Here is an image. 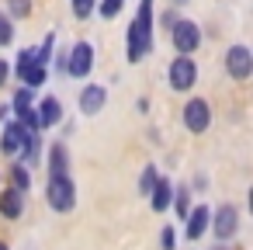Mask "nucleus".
I'll return each mask as SVG.
<instances>
[{
	"instance_id": "c85d7f7f",
	"label": "nucleus",
	"mask_w": 253,
	"mask_h": 250,
	"mask_svg": "<svg viewBox=\"0 0 253 250\" xmlns=\"http://www.w3.org/2000/svg\"><path fill=\"white\" fill-rule=\"evenodd\" d=\"M56 70H63V73H66V52H59V56H56Z\"/></svg>"
},
{
	"instance_id": "412c9836",
	"label": "nucleus",
	"mask_w": 253,
	"mask_h": 250,
	"mask_svg": "<svg viewBox=\"0 0 253 250\" xmlns=\"http://www.w3.org/2000/svg\"><path fill=\"white\" fill-rule=\"evenodd\" d=\"M7 18H32V0H7Z\"/></svg>"
},
{
	"instance_id": "b1692460",
	"label": "nucleus",
	"mask_w": 253,
	"mask_h": 250,
	"mask_svg": "<svg viewBox=\"0 0 253 250\" xmlns=\"http://www.w3.org/2000/svg\"><path fill=\"white\" fill-rule=\"evenodd\" d=\"M35 63H39V59H35V49H21V52H18V77H25ZM39 66H42V63H39Z\"/></svg>"
},
{
	"instance_id": "2f4dec72",
	"label": "nucleus",
	"mask_w": 253,
	"mask_h": 250,
	"mask_svg": "<svg viewBox=\"0 0 253 250\" xmlns=\"http://www.w3.org/2000/svg\"><path fill=\"white\" fill-rule=\"evenodd\" d=\"M0 250H11V247H7V243H4V240H0Z\"/></svg>"
},
{
	"instance_id": "a211bd4d",
	"label": "nucleus",
	"mask_w": 253,
	"mask_h": 250,
	"mask_svg": "<svg viewBox=\"0 0 253 250\" xmlns=\"http://www.w3.org/2000/svg\"><path fill=\"white\" fill-rule=\"evenodd\" d=\"M21 84H25L28 91H39V87L45 84V66H39V63H35V66H32V70L21 77Z\"/></svg>"
},
{
	"instance_id": "9d476101",
	"label": "nucleus",
	"mask_w": 253,
	"mask_h": 250,
	"mask_svg": "<svg viewBox=\"0 0 253 250\" xmlns=\"http://www.w3.org/2000/svg\"><path fill=\"white\" fill-rule=\"evenodd\" d=\"M35 115H39V129H52V125L63 122V101L59 98H42Z\"/></svg>"
},
{
	"instance_id": "f257e3e1",
	"label": "nucleus",
	"mask_w": 253,
	"mask_h": 250,
	"mask_svg": "<svg viewBox=\"0 0 253 250\" xmlns=\"http://www.w3.org/2000/svg\"><path fill=\"white\" fill-rule=\"evenodd\" d=\"M45 201H49L52 212H70V208L77 205V184H73V177H70V174H63V177H49Z\"/></svg>"
},
{
	"instance_id": "aec40b11",
	"label": "nucleus",
	"mask_w": 253,
	"mask_h": 250,
	"mask_svg": "<svg viewBox=\"0 0 253 250\" xmlns=\"http://www.w3.org/2000/svg\"><path fill=\"white\" fill-rule=\"evenodd\" d=\"M28 108H32V91L21 87V91L14 94V101H11V111H14V118H18V115H25Z\"/></svg>"
},
{
	"instance_id": "cd10ccee",
	"label": "nucleus",
	"mask_w": 253,
	"mask_h": 250,
	"mask_svg": "<svg viewBox=\"0 0 253 250\" xmlns=\"http://www.w3.org/2000/svg\"><path fill=\"white\" fill-rule=\"evenodd\" d=\"M7 80H11V63H7V59H0V87H4Z\"/></svg>"
},
{
	"instance_id": "f03ea898",
	"label": "nucleus",
	"mask_w": 253,
	"mask_h": 250,
	"mask_svg": "<svg viewBox=\"0 0 253 250\" xmlns=\"http://www.w3.org/2000/svg\"><path fill=\"white\" fill-rule=\"evenodd\" d=\"M167 84H170L173 91L187 94V91L198 84V63H194L191 56H177V59L170 63V70H167Z\"/></svg>"
},
{
	"instance_id": "a878e982",
	"label": "nucleus",
	"mask_w": 253,
	"mask_h": 250,
	"mask_svg": "<svg viewBox=\"0 0 253 250\" xmlns=\"http://www.w3.org/2000/svg\"><path fill=\"white\" fill-rule=\"evenodd\" d=\"M122 7H125V0H101V4H97V11H101V18H104V21H111Z\"/></svg>"
},
{
	"instance_id": "c756f323",
	"label": "nucleus",
	"mask_w": 253,
	"mask_h": 250,
	"mask_svg": "<svg viewBox=\"0 0 253 250\" xmlns=\"http://www.w3.org/2000/svg\"><path fill=\"white\" fill-rule=\"evenodd\" d=\"M7 111H11L7 104H0V125H4V122H7Z\"/></svg>"
},
{
	"instance_id": "dca6fc26",
	"label": "nucleus",
	"mask_w": 253,
	"mask_h": 250,
	"mask_svg": "<svg viewBox=\"0 0 253 250\" xmlns=\"http://www.w3.org/2000/svg\"><path fill=\"white\" fill-rule=\"evenodd\" d=\"M11 188L21 191V195L32 191V170H28L25 163H14V167H11Z\"/></svg>"
},
{
	"instance_id": "39448f33",
	"label": "nucleus",
	"mask_w": 253,
	"mask_h": 250,
	"mask_svg": "<svg viewBox=\"0 0 253 250\" xmlns=\"http://www.w3.org/2000/svg\"><path fill=\"white\" fill-rule=\"evenodd\" d=\"M94 70V46L90 42H77L70 52H66V73L77 77V80H87Z\"/></svg>"
},
{
	"instance_id": "0eeeda50",
	"label": "nucleus",
	"mask_w": 253,
	"mask_h": 250,
	"mask_svg": "<svg viewBox=\"0 0 253 250\" xmlns=\"http://www.w3.org/2000/svg\"><path fill=\"white\" fill-rule=\"evenodd\" d=\"M225 73H229L236 84L250 80V73H253V52H250L246 46H232V49L225 52Z\"/></svg>"
},
{
	"instance_id": "6e6552de",
	"label": "nucleus",
	"mask_w": 253,
	"mask_h": 250,
	"mask_svg": "<svg viewBox=\"0 0 253 250\" xmlns=\"http://www.w3.org/2000/svg\"><path fill=\"white\" fill-rule=\"evenodd\" d=\"M184 222H187V226H184V236H187L191 243H198V240H201V236L208 233V222H211V208L198 201V205H191V212L184 215Z\"/></svg>"
},
{
	"instance_id": "6ab92c4d",
	"label": "nucleus",
	"mask_w": 253,
	"mask_h": 250,
	"mask_svg": "<svg viewBox=\"0 0 253 250\" xmlns=\"http://www.w3.org/2000/svg\"><path fill=\"white\" fill-rule=\"evenodd\" d=\"M156 177H160V174H156V167H153V163H146V167H142V174H139V195H149V191L156 188Z\"/></svg>"
},
{
	"instance_id": "9b49d317",
	"label": "nucleus",
	"mask_w": 253,
	"mask_h": 250,
	"mask_svg": "<svg viewBox=\"0 0 253 250\" xmlns=\"http://www.w3.org/2000/svg\"><path fill=\"white\" fill-rule=\"evenodd\" d=\"M21 139H25V129L18 122H4V136H0V153L4 156H18L21 153Z\"/></svg>"
},
{
	"instance_id": "5701e85b",
	"label": "nucleus",
	"mask_w": 253,
	"mask_h": 250,
	"mask_svg": "<svg viewBox=\"0 0 253 250\" xmlns=\"http://www.w3.org/2000/svg\"><path fill=\"white\" fill-rule=\"evenodd\" d=\"M11 42H14V21H11V18H7L4 11H0V46L7 49Z\"/></svg>"
},
{
	"instance_id": "2eb2a0df",
	"label": "nucleus",
	"mask_w": 253,
	"mask_h": 250,
	"mask_svg": "<svg viewBox=\"0 0 253 250\" xmlns=\"http://www.w3.org/2000/svg\"><path fill=\"white\" fill-rule=\"evenodd\" d=\"M70 174V153L63 143H52L49 146V177H63Z\"/></svg>"
},
{
	"instance_id": "ddd939ff",
	"label": "nucleus",
	"mask_w": 253,
	"mask_h": 250,
	"mask_svg": "<svg viewBox=\"0 0 253 250\" xmlns=\"http://www.w3.org/2000/svg\"><path fill=\"white\" fill-rule=\"evenodd\" d=\"M25 212V195L14 191V188H4V195H0V215L4 219H21Z\"/></svg>"
},
{
	"instance_id": "4468645a",
	"label": "nucleus",
	"mask_w": 253,
	"mask_h": 250,
	"mask_svg": "<svg viewBox=\"0 0 253 250\" xmlns=\"http://www.w3.org/2000/svg\"><path fill=\"white\" fill-rule=\"evenodd\" d=\"M149 49H153V46L142 39V28L132 21V25H128V63H142Z\"/></svg>"
},
{
	"instance_id": "4be33fe9",
	"label": "nucleus",
	"mask_w": 253,
	"mask_h": 250,
	"mask_svg": "<svg viewBox=\"0 0 253 250\" xmlns=\"http://www.w3.org/2000/svg\"><path fill=\"white\" fill-rule=\"evenodd\" d=\"M94 11H97V0H73V18L77 21H87Z\"/></svg>"
},
{
	"instance_id": "bb28decb",
	"label": "nucleus",
	"mask_w": 253,
	"mask_h": 250,
	"mask_svg": "<svg viewBox=\"0 0 253 250\" xmlns=\"http://www.w3.org/2000/svg\"><path fill=\"white\" fill-rule=\"evenodd\" d=\"M160 247H163V250H177V233H173V226H163V233H160Z\"/></svg>"
},
{
	"instance_id": "f8f14e48",
	"label": "nucleus",
	"mask_w": 253,
	"mask_h": 250,
	"mask_svg": "<svg viewBox=\"0 0 253 250\" xmlns=\"http://www.w3.org/2000/svg\"><path fill=\"white\" fill-rule=\"evenodd\" d=\"M170 201H173V184H170V177H156V188L149 191V205H153V212H167Z\"/></svg>"
},
{
	"instance_id": "20e7f679",
	"label": "nucleus",
	"mask_w": 253,
	"mask_h": 250,
	"mask_svg": "<svg viewBox=\"0 0 253 250\" xmlns=\"http://www.w3.org/2000/svg\"><path fill=\"white\" fill-rule=\"evenodd\" d=\"M208 125H211V104L205 98H191L184 104V129L191 136H201V132H208Z\"/></svg>"
},
{
	"instance_id": "7c9ffc66",
	"label": "nucleus",
	"mask_w": 253,
	"mask_h": 250,
	"mask_svg": "<svg viewBox=\"0 0 253 250\" xmlns=\"http://www.w3.org/2000/svg\"><path fill=\"white\" fill-rule=\"evenodd\" d=\"M211 250H229V243H215V247H211Z\"/></svg>"
},
{
	"instance_id": "423d86ee",
	"label": "nucleus",
	"mask_w": 253,
	"mask_h": 250,
	"mask_svg": "<svg viewBox=\"0 0 253 250\" xmlns=\"http://www.w3.org/2000/svg\"><path fill=\"white\" fill-rule=\"evenodd\" d=\"M170 39H173V49H177L180 56H191V52H198V46H201V28H198L194 21H177V25L170 28Z\"/></svg>"
},
{
	"instance_id": "393cba45",
	"label": "nucleus",
	"mask_w": 253,
	"mask_h": 250,
	"mask_svg": "<svg viewBox=\"0 0 253 250\" xmlns=\"http://www.w3.org/2000/svg\"><path fill=\"white\" fill-rule=\"evenodd\" d=\"M52 46H56V35H45V42H42V46L35 49V59H39L42 66H45V63H49V59L56 56V52H52Z\"/></svg>"
},
{
	"instance_id": "7ed1b4c3",
	"label": "nucleus",
	"mask_w": 253,
	"mask_h": 250,
	"mask_svg": "<svg viewBox=\"0 0 253 250\" xmlns=\"http://www.w3.org/2000/svg\"><path fill=\"white\" fill-rule=\"evenodd\" d=\"M208 229L215 233L218 243H229V240L236 236V229H239V208H236V205H218V208L211 212Z\"/></svg>"
},
{
	"instance_id": "f3484780",
	"label": "nucleus",
	"mask_w": 253,
	"mask_h": 250,
	"mask_svg": "<svg viewBox=\"0 0 253 250\" xmlns=\"http://www.w3.org/2000/svg\"><path fill=\"white\" fill-rule=\"evenodd\" d=\"M170 205H173V208H177V215L184 219V215L191 212V188H184V184L177 188V184H173V201H170Z\"/></svg>"
},
{
	"instance_id": "1a4fd4ad",
	"label": "nucleus",
	"mask_w": 253,
	"mask_h": 250,
	"mask_svg": "<svg viewBox=\"0 0 253 250\" xmlns=\"http://www.w3.org/2000/svg\"><path fill=\"white\" fill-rule=\"evenodd\" d=\"M104 101H108V91H104L101 84H87V87L80 91V98H77V104H80L84 115H97V111L104 108Z\"/></svg>"
}]
</instances>
